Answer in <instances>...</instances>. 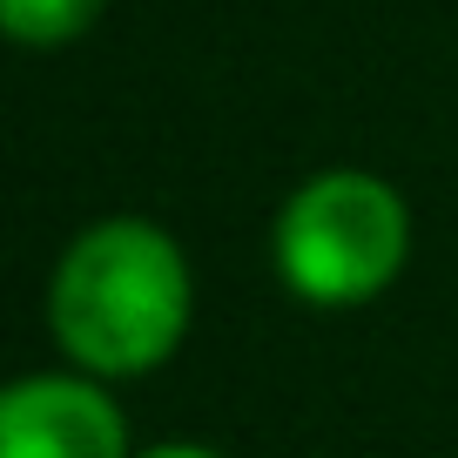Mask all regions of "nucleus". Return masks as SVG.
<instances>
[{"label":"nucleus","mask_w":458,"mask_h":458,"mask_svg":"<svg viewBox=\"0 0 458 458\" xmlns=\"http://www.w3.org/2000/svg\"><path fill=\"white\" fill-rule=\"evenodd\" d=\"M135 458H223L216 445H196V438H162V445H148V452H135Z\"/></svg>","instance_id":"nucleus-5"},{"label":"nucleus","mask_w":458,"mask_h":458,"mask_svg":"<svg viewBox=\"0 0 458 458\" xmlns=\"http://www.w3.org/2000/svg\"><path fill=\"white\" fill-rule=\"evenodd\" d=\"M270 263L290 297L317 310H358L385 297L411 263V209L377 169H317L276 209Z\"/></svg>","instance_id":"nucleus-2"},{"label":"nucleus","mask_w":458,"mask_h":458,"mask_svg":"<svg viewBox=\"0 0 458 458\" xmlns=\"http://www.w3.org/2000/svg\"><path fill=\"white\" fill-rule=\"evenodd\" d=\"M101 14H108V0H0V28L21 47H68Z\"/></svg>","instance_id":"nucleus-4"},{"label":"nucleus","mask_w":458,"mask_h":458,"mask_svg":"<svg viewBox=\"0 0 458 458\" xmlns=\"http://www.w3.org/2000/svg\"><path fill=\"white\" fill-rule=\"evenodd\" d=\"M0 458H135L108 377L28 371L0 391Z\"/></svg>","instance_id":"nucleus-3"},{"label":"nucleus","mask_w":458,"mask_h":458,"mask_svg":"<svg viewBox=\"0 0 458 458\" xmlns=\"http://www.w3.org/2000/svg\"><path fill=\"white\" fill-rule=\"evenodd\" d=\"M196 324L189 257L156 216H95L47 276V337L88 377H148Z\"/></svg>","instance_id":"nucleus-1"}]
</instances>
